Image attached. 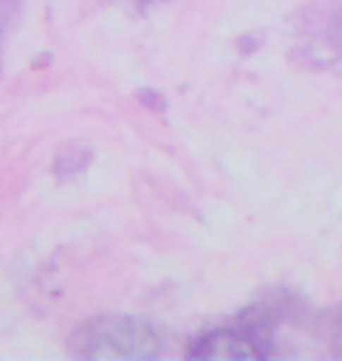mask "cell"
<instances>
[{"label":"cell","mask_w":342,"mask_h":361,"mask_svg":"<svg viewBox=\"0 0 342 361\" xmlns=\"http://www.w3.org/2000/svg\"><path fill=\"white\" fill-rule=\"evenodd\" d=\"M71 352L83 359H152L162 352V338L150 322L108 314L78 326Z\"/></svg>","instance_id":"cell-1"},{"label":"cell","mask_w":342,"mask_h":361,"mask_svg":"<svg viewBox=\"0 0 342 361\" xmlns=\"http://www.w3.org/2000/svg\"><path fill=\"white\" fill-rule=\"evenodd\" d=\"M331 348H333V357L342 359V307L338 310L336 319H333V329H331Z\"/></svg>","instance_id":"cell-5"},{"label":"cell","mask_w":342,"mask_h":361,"mask_svg":"<svg viewBox=\"0 0 342 361\" xmlns=\"http://www.w3.org/2000/svg\"><path fill=\"white\" fill-rule=\"evenodd\" d=\"M267 338L246 322L244 317L235 326L211 331L200 343H195L190 352L193 359H265L272 357L274 350Z\"/></svg>","instance_id":"cell-2"},{"label":"cell","mask_w":342,"mask_h":361,"mask_svg":"<svg viewBox=\"0 0 342 361\" xmlns=\"http://www.w3.org/2000/svg\"><path fill=\"white\" fill-rule=\"evenodd\" d=\"M14 5H17V0H0V49H3L7 28H10V21H12V14H14Z\"/></svg>","instance_id":"cell-4"},{"label":"cell","mask_w":342,"mask_h":361,"mask_svg":"<svg viewBox=\"0 0 342 361\" xmlns=\"http://www.w3.org/2000/svg\"><path fill=\"white\" fill-rule=\"evenodd\" d=\"M303 56L322 68H342V10H317L303 24Z\"/></svg>","instance_id":"cell-3"}]
</instances>
